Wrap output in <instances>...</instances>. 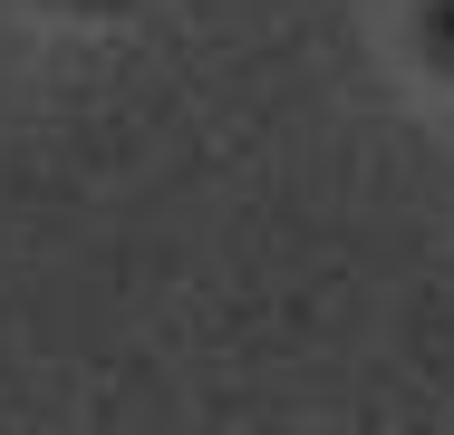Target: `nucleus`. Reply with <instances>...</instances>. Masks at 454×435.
I'll use <instances>...</instances> for the list:
<instances>
[{"mask_svg":"<svg viewBox=\"0 0 454 435\" xmlns=\"http://www.w3.org/2000/svg\"><path fill=\"white\" fill-rule=\"evenodd\" d=\"M435 49H445V59H454V0H445V10H435Z\"/></svg>","mask_w":454,"mask_h":435,"instance_id":"nucleus-1","label":"nucleus"}]
</instances>
